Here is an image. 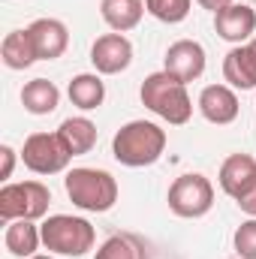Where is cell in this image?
Wrapping results in <instances>:
<instances>
[{"label": "cell", "instance_id": "obj_9", "mask_svg": "<svg viewBox=\"0 0 256 259\" xmlns=\"http://www.w3.org/2000/svg\"><path fill=\"white\" fill-rule=\"evenodd\" d=\"M163 69L169 75H175L178 81H196L205 72V49L196 39H178L169 46L166 58H163Z\"/></svg>", "mask_w": 256, "mask_h": 259}, {"label": "cell", "instance_id": "obj_18", "mask_svg": "<svg viewBox=\"0 0 256 259\" xmlns=\"http://www.w3.org/2000/svg\"><path fill=\"white\" fill-rule=\"evenodd\" d=\"M61 103V91L49 78H33L21 88V106L30 115H52Z\"/></svg>", "mask_w": 256, "mask_h": 259}, {"label": "cell", "instance_id": "obj_16", "mask_svg": "<svg viewBox=\"0 0 256 259\" xmlns=\"http://www.w3.org/2000/svg\"><path fill=\"white\" fill-rule=\"evenodd\" d=\"M100 15L115 33H127L142 21L145 0H103L100 3Z\"/></svg>", "mask_w": 256, "mask_h": 259}, {"label": "cell", "instance_id": "obj_13", "mask_svg": "<svg viewBox=\"0 0 256 259\" xmlns=\"http://www.w3.org/2000/svg\"><path fill=\"white\" fill-rule=\"evenodd\" d=\"M223 78L235 91H253L256 88V52L250 42L235 46L223 58Z\"/></svg>", "mask_w": 256, "mask_h": 259}, {"label": "cell", "instance_id": "obj_24", "mask_svg": "<svg viewBox=\"0 0 256 259\" xmlns=\"http://www.w3.org/2000/svg\"><path fill=\"white\" fill-rule=\"evenodd\" d=\"M235 202H238V208H241L244 214L256 217V181H253V184H250V187H247V190H244L241 196H238Z\"/></svg>", "mask_w": 256, "mask_h": 259}, {"label": "cell", "instance_id": "obj_14", "mask_svg": "<svg viewBox=\"0 0 256 259\" xmlns=\"http://www.w3.org/2000/svg\"><path fill=\"white\" fill-rule=\"evenodd\" d=\"M217 181H220L223 193L238 199L256 181V160L250 154H232V157H226L223 166H220Z\"/></svg>", "mask_w": 256, "mask_h": 259}, {"label": "cell", "instance_id": "obj_22", "mask_svg": "<svg viewBox=\"0 0 256 259\" xmlns=\"http://www.w3.org/2000/svg\"><path fill=\"white\" fill-rule=\"evenodd\" d=\"M193 0H145V9L163 24H181L190 15Z\"/></svg>", "mask_w": 256, "mask_h": 259}, {"label": "cell", "instance_id": "obj_26", "mask_svg": "<svg viewBox=\"0 0 256 259\" xmlns=\"http://www.w3.org/2000/svg\"><path fill=\"white\" fill-rule=\"evenodd\" d=\"M196 3H199V6H202V9H211V12H214V15H217V12H220V9H226V6H232V3H235V0H196Z\"/></svg>", "mask_w": 256, "mask_h": 259}, {"label": "cell", "instance_id": "obj_15", "mask_svg": "<svg viewBox=\"0 0 256 259\" xmlns=\"http://www.w3.org/2000/svg\"><path fill=\"white\" fill-rule=\"evenodd\" d=\"M3 244L12 256L30 259L36 256V250L42 244V229L33 220H9L6 232H3Z\"/></svg>", "mask_w": 256, "mask_h": 259}, {"label": "cell", "instance_id": "obj_23", "mask_svg": "<svg viewBox=\"0 0 256 259\" xmlns=\"http://www.w3.org/2000/svg\"><path fill=\"white\" fill-rule=\"evenodd\" d=\"M232 244H235V253L241 259H256V217L244 220V223L235 229Z\"/></svg>", "mask_w": 256, "mask_h": 259}, {"label": "cell", "instance_id": "obj_28", "mask_svg": "<svg viewBox=\"0 0 256 259\" xmlns=\"http://www.w3.org/2000/svg\"><path fill=\"white\" fill-rule=\"evenodd\" d=\"M250 46H253V52H256V36H253V39H250Z\"/></svg>", "mask_w": 256, "mask_h": 259}, {"label": "cell", "instance_id": "obj_6", "mask_svg": "<svg viewBox=\"0 0 256 259\" xmlns=\"http://www.w3.org/2000/svg\"><path fill=\"white\" fill-rule=\"evenodd\" d=\"M214 205V187L205 175L199 172H187V175H178L169 187V208L172 214L178 217H187V220H196V217H205Z\"/></svg>", "mask_w": 256, "mask_h": 259}, {"label": "cell", "instance_id": "obj_27", "mask_svg": "<svg viewBox=\"0 0 256 259\" xmlns=\"http://www.w3.org/2000/svg\"><path fill=\"white\" fill-rule=\"evenodd\" d=\"M30 259H52V256H39V253H36V256H30Z\"/></svg>", "mask_w": 256, "mask_h": 259}, {"label": "cell", "instance_id": "obj_2", "mask_svg": "<svg viewBox=\"0 0 256 259\" xmlns=\"http://www.w3.org/2000/svg\"><path fill=\"white\" fill-rule=\"evenodd\" d=\"M166 130L154 121H130L115 133L112 139V154L121 166L130 169H142V166H154L163 151H166Z\"/></svg>", "mask_w": 256, "mask_h": 259}, {"label": "cell", "instance_id": "obj_1", "mask_svg": "<svg viewBox=\"0 0 256 259\" xmlns=\"http://www.w3.org/2000/svg\"><path fill=\"white\" fill-rule=\"evenodd\" d=\"M139 97H142L145 109H151L157 118H163L172 127H181V124H187L193 118V100L187 94V84L178 81L175 75H169L166 69L151 72L142 81Z\"/></svg>", "mask_w": 256, "mask_h": 259}, {"label": "cell", "instance_id": "obj_11", "mask_svg": "<svg viewBox=\"0 0 256 259\" xmlns=\"http://www.w3.org/2000/svg\"><path fill=\"white\" fill-rule=\"evenodd\" d=\"M214 30L220 39L244 46V39H250L256 30V9H250L247 3H232L226 9H220L214 15Z\"/></svg>", "mask_w": 256, "mask_h": 259}, {"label": "cell", "instance_id": "obj_20", "mask_svg": "<svg viewBox=\"0 0 256 259\" xmlns=\"http://www.w3.org/2000/svg\"><path fill=\"white\" fill-rule=\"evenodd\" d=\"M0 58H3V64L9 69H27L33 61H39L36 49H33V39H30V30L24 27V30L6 33V39L0 46Z\"/></svg>", "mask_w": 256, "mask_h": 259}, {"label": "cell", "instance_id": "obj_17", "mask_svg": "<svg viewBox=\"0 0 256 259\" xmlns=\"http://www.w3.org/2000/svg\"><path fill=\"white\" fill-rule=\"evenodd\" d=\"M66 94H69L72 106H78L81 112H94V109H100L103 100H106V84H103L100 72H78V75L69 81Z\"/></svg>", "mask_w": 256, "mask_h": 259}, {"label": "cell", "instance_id": "obj_19", "mask_svg": "<svg viewBox=\"0 0 256 259\" xmlns=\"http://www.w3.org/2000/svg\"><path fill=\"white\" fill-rule=\"evenodd\" d=\"M58 136L64 139L66 151L72 154V157H78V154H88L94 145H97V124L91 121V118H66L64 124L58 127Z\"/></svg>", "mask_w": 256, "mask_h": 259}, {"label": "cell", "instance_id": "obj_5", "mask_svg": "<svg viewBox=\"0 0 256 259\" xmlns=\"http://www.w3.org/2000/svg\"><path fill=\"white\" fill-rule=\"evenodd\" d=\"M52 190L42 181L6 184L0 190V220H39L49 214Z\"/></svg>", "mask_w": 256, "mask_h": 259}, {"label": "cell", "instance_id": "obj_12", "mask_svg": "<svg viewBox=\"0 0 256 259\" xmlns=\"http://www.w3.org/2000/svg\"><path fill=\"white\" fill-rule=\"evenodd\" d=\"M27 30H30V39H33V49H36L39 61L61 58L66 52V46H69V30L58 18H36Z\"/></svg>", "mask_w": 256, "mask_h": 259}, {"label": "cell", "instance_id": "obj_25", "mask_svg": "<svg viewBox=\"0 0 256 259\" xmlns=\"http://www.w3.org/2000/svg\"><path fill=\"white\" fill-rule=\"evenodd\" d=\"M0 157H3V169H0V178L6 181V178H12V166H15V151H12L9 145H3V148H0Z\"/></svg>", "mask_w": 256, "mask_h": 259}, {"label": "cell", "instance_id": "obj_8", "mask_svg": "<svg viewBox=\"0 0 256 259\" xmlns=\"http://www.w3.org/2000/svg\"><path fill=\"white\" fill-rule=\"evenodd\" d=\"M91 64L100 75H118L133 64V42L124 33H103L91 46Z\"/></svg>", "mask_w": 256, "mask_h": 259}, {"label": "cell", "instance_id": "obj_21", "mask_svg": "<svg viewBox=\"0 0 256 259\" xmlns=\"http://www.w3.org/2000/svg\"><path fill=\"white\" fill-rule=\"evenodd\" d=\"M94 259H145V247L133 235H112L100 244Z\"/></svg>", "mask_w": 256, "mask_h": 259}, {"label": "cell", "instance_id": "obj_3", "mask_svg": "<svg viewBox=\"0 0 256 259\" xmlns=\"http://www.w3.org/2000/svg\"><path fill=\"white\" fill-rule=\"evenodd\" d=\"M64 187L69 202L81 211L103 214V211L115 208V202H118V181L106 169H88V166L69 169L64 178Z\"/></svg>", "mask_w": 256, "mask_h": 259}, {"label": "cell", "instance_id": "obj_10", "mask_svg": "<svg viewBox=\"0 0 256 259\" xmlns=\"http://www.w3.org/2000/svg\"><path fill=\"white\" fill-rule=\"evenodd\" d=\"M196 106H199L202 118L211 121V124H217V127L232 124V121L238 118V112H241L238 94H235V88H229V84H208V88H202Z\"/></svg>", "mask_w": 256, "mask_h": 259}, {"label": "cell", "instance_id": "obj_4", "mask_svg": "<svg viewBox=\"0 0 256 259\" xmlns=\"http://www.w3.org/2000/svg\"><path fill=\"white\" fill-rule=\"evenodd\" d=\"M39 229H42V244L58 256H84L97 244V229L84 217L52 214Z\"/></svg>", "mask_w": 256, "mask_h": 259}, {"label": "cell", "instance_id": "obj_7", "mask_svg": "<svg viewBox=\"0 0 256 259\" xmlns=\"http://www.w3.org/2000/svg\"><path fill=\"white\" fill-rule=\"evenodd\" d=\"M21 160L36 175H58V172H64L69 166L72 154L66 151L64 139L58 133H33V136L24 139Z\"/></svg>", "mask_w": 256, "mask_h": 259}]
</instances>
